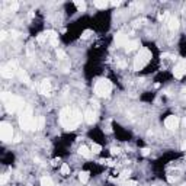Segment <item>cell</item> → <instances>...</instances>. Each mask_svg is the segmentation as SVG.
Here are the masks:
<instances>
[{"label":"cell","mask_w":186,"mask_h":186,"mask_svg":"<svg viewBox=\"0 0 186 186\" xmlns=\"http://www.w3.org/2000/svg\"><path fill=\"white\" fill-rule=\"evenodd\" d=\"M81 121V115L79 111H76L73 108H64L60 113V122L61 125L67 130H73L74 127H77Z\"/></svg>","instance_id":"6da1fadb"},{"label":"cell","mask_w":186,"mask_h":186,"mask_svg":"<svg viewBox=\"0 0 186 186\" xmlns=\"http://www.w3.org/2000/svg\"><path fill=\"white\" fill-rule=\"evenodd\" d=\"M19 124H20L22 130H25V131L35 130V119H33V116H32V109L31 108H25L24 113L20 115Z\"/></svg>","instance_id":"7a4b0ae2"},{"label":"cell","mask_w":186,"mask_h":186,"mask_svg":"<svg viewBox=\"0 0 186 186\" xmlns=\"http://www.w3.org/2000/svg\"><path fill=\"white\" fill-rule=\"evenodd\" d=\"M112 92V83L109 80H105V79H100L95 83V93L96 96L99 97H106L111 95Z\"/></svg>","instance_id":"3957f363"},{"label":"cell","mask_w":186,"mask_h":186,"mask_svg":"<svg viewBox=\"0 0 186 186\" xmlns=\"http://www.w3.org/2000/svg\"><path fill=\"white\" fill-rule=\"evenodd\" d=\"M148 58H150V52H148L146 48H141L140 49V54L135 57V61H134V70H137V71L138 70H141V68L147 64Z\"/></svg>","instance_id":"277c9868"},{"label":"cell","mask_w":186,"mask_h":186,"mask_svg":"<svg viewBox=\"0 0 186 186\" xmlns=\"http://www.w3.org/2000/svg\"><path fill=\"white\" fill-rule=\"evenodd\" d=\"M24 100L20 99V97L17 96H13V95H10L9 99L6 100V106H8V109L10 112H16L19 109H24Z\"/></svg>","instance_id":"5b68a950"},{"label":"cell","mask_w":186,"mask_h":186,"mask_svg":"<svg viewBox=\"0 0 186 186\" xmlns=\"http://www.w3.org/2000/svg\"><path fill=\"white\" fill-rule=\"evenodd\" d=\"M16 70H17L16 61H10V63H8L6 65L2 67L0 74H2V77H5V79H12V77L15 76V73H16Z\"/></svg>","instance_id":"8992f818"},{"label":"cell","mask_w":186,"mask_h":186,"mask_svg":"<svg viewBox=\"0 0 186 186\" xmlns=\"http://www.w3.org/2000/svg\"><path fill=\"white\" fill-rule=\"evenodd\" d=\"M0 137H2L3 141H10L12 137H13L12 127L9 125L8 122H2V125H0Z\"/></svg>","instance_id":"52a82bcc"},{"label":"cell","mask_w":186,"mask_h":186,"mask_svg":"<svg viewBox=\"0 0 186 186\" xmlns=\"http://www.w3.org/2000/svg\"><path fill=\"white\" fill-rule=\"evenodd\" d=\"M179 124H180V121H179L178 116H175V115H169L164 119V127L169 128V130H176L179 127Z\"/></svg>","instance_id":"ba28073f"},{"label":"cell","mask_w":186,"mask_h":186,"mask_svg":"<svg viewBox=\"0 0 186 186\" xmlns=\"http://www.w3.org/2000/svg\"><path fill=\"white\" fill-rule=\"evenodd\" d=\"M38 92L42 95H49L51 93V81L49 80H42L38 84Z\"/></svg>","instance_id":"9c48e42d"},{"label":"cell","mask_w":186,"mask_h":186,"mask_svg":"<svg viewBox=\"0 0 186 186\" xmlns=\"http://www.w3.org/2000/svg\"><path fill=\"white\" fill-rule=\"evenodd\" d=\"M96 119H97L96 111H93V109H86L84 111V121L87 124H93V122H96Z\"/></svg>","instance_id":"30bf717a"},{"label":"cell","mask_w":186,"mask_h":186,"mask_svg":"<svg viewBox=\"0 0 186 186\" xmlns=\"http://www.w3.org/2000/svg\"><path fill=\"white\" fill-rule=\"evenodd\" d=\"M115 44H116L118 47H124V45H127V44H128V36H127L125 33L118 32L116 35H115Z\"/></svg>","instance_id":"8fae6325"},{"label":"cell","mask_w":186,"mask_h":186,"mask_svg":"<svg viewBox=\"0 0 186 186\" xmlns=\"http://www.w3.org/2000/svg\"><path fill=\"white\" fill-rule=\"evenodd\" d=\"M167 26H169L170 31H176L179 28V19L178 17H169V20H167Z\"/></svg>","instance_id":"7c38bea8"},{"label":"cell","mask_w":186,"mask_h":186,"mask_svg":"<svg viewBox=\"0 0 186 186\" xmlns=\"http://www.w3.org/2000/svg\"><path fill=\"white\" fill-rule=\"evenodd\" d=\"M79 153H80L84 159H89L90 156H92V150H90L89 147H86V146H80L79 147Z\"/></svg>","instance_id":"4fadbf2b"},{"label":"cell","mask_w":186,"mask_h":186,"mask_svg":"<svg viewBox=\"0 0 186 186\" xmlns=\"http://www.w3.org/2000/svg\"><path fill=\"white\" fill-rule=\"evenodd\" d=\"M41 186H54V182L51 178L44 176V178H41Z\"/></svg>","instance_id":"5bb4252c"},{"label":"cell","mask_w":186,"mask_h":186,"mask_svg":"<svg viewBox=\"0 0 186 186\" xmlns=\"http://www.w3.org/2000/svg\"><path fill=\"white\" fill-rule=\"evenodd\" d=\"M17 76H19V79H20V81H24V83H29V77H28V74L25 73L24 70H17Z\"/></svg>","instance_id":"9a60e30c"},{"label":"cell","mask_w":186,"mask_h":186,"mask_svg":"<svg viewBox=\"0 0 186 186\" xmlns=\"http://www.w3.org/2000/svg\"><path fill=\"white\" fill-rule=\"evenodd\" d=\"M44 125H45V119H44V116H38V119L35 121V128H36V130H42Z\"/></svg>","instance_id":"2e32d148"},{"label":"cell","mask_w":186,"mask_h":186,"mask_svg":"<svg viewBox=\"0 0 186 186\" xmlns=\"http://www.w3.org/2000/svg\"><path fill=\"white\" fill-rule=\"evenodd\" d=\"M79 179H80L81 183H87L89 182V173L87 172H81L80 175H79Z\"/></svg>","instance_id":"e0dca14e"},{"label":"cell","mask_w":186,"mask_h":186,"mask_svg":"<svg viewBox=\"0 0 186 186\" xmlns=\"http://www.w3.org/2000/svg\"><path fill=\"white\" fill-rule=\"evenodd\" d=\"M93 5H95V8H97V9H106L109 6L108 2H93Z\"/></svg>","instance_id":"ac0fdd59"},{"label":"cell","mask_w":186,"mask_h":186,"mask_svg":"<svg viewBox=\"0 0 186 186\" xmlns=\"http://www.w3.org/2000/svg\"><path fill=\"white\" fill-rule=\"evenodd\" d=\"M47 39H49V35H48V32H45V33H41L39 36L36 38V41H38L39 44H44V42H45V41H47Z\"/></svg>","instance_id":"d6986e66"},{"label":"cell","mask_w":186,"mask_h":186,"mask_svg":"<svg viewBox=\"0 0 186 186\" xmlns=\"http://www.w3.org/2000/svg\"><path fill=\"white\" fill-rule=\"evenodd\" d=\"M119 185H121V186H137V182L125 179V180H121V182H119Z\"/></svg>","instance_id":"ffe728a7"},{"label":"cell","mask_w":186,"mask_h":186,"mask_svg":"<svg viewBox=\"0 0 186 186\" xmlns=\"http://www.w3.org/2000/svg\"><path fill=\"white\" fill-rule=\"evenodd\" d=\"M125 47H127V51H132V49H135L138 47V42L137 41H131V42H128Z\"/></svg>","instance_id":"44dd1931"},{"label":"cell","mask_w":186,"mask_h":186,"mask_svg":"<svg viewBox=\"0 0 186 186\" xmlns=\"http://www.w3.org/2000/svg\"><path fill=\"white\" fill-rule=\"evenodd\" d=\"M61 175H63V176L70 175V167H68V164H65V163L61 164Z\"/></svg>","instance_id":"7402d4cb"},{"label":"cell","mask_w":186,"mask_h":186,"mask_svg":"<svg viewBox=\"0 0 186 186\" xmlns=\"http://www.w3.org/2000/svg\"><path fill=\"white\" fill-rule=\"evenodd\" d=\"M90 150H92V153L99 154L100 151H102V147L99 146V144H96V143H93V144H92V147H90Z\"/></svg>","instance_id":"603a6c76"},{"label":"cell","mask_w":186,"mask_h":186,"mask_svg":"<svg viewBox=\"0 0 186 186\" xmlns=\"http://www.w3.org/2000/svg\"><path fill=\"white\" fill-rule=\"evenodd\" d=\"M74 5L77 6V9H79L80 12H84V10H86V3H84V2H76Z\"/></svg>","instance_id":"cb8c5ba5"},{"label":"cell","mask_w":186,"mask_h":186,"mask_svg":"<svg viewBox=\"0 0 186 186\" xmlns=\"http://www.w3.org/2000/svg\"><path fill=\"white\" fill-rule=\"evenodd\" d=\"M49 42H51L52 47H58V38H57V35L51 36V38H49Z\"/></svg>","instance_id":"d4e9b609"},{"label":"cell","mask_w":186,"mask_h":186,"mask_svg":"<svg viewBox=\"0 0 186 186\" xmlns=\"http://www.w3.org/2000/svg\"><path fill=\"white\" fill-rule=\"evenodd\" d=\"M57 57H58L60 60H65V52L63 49H57Z\"/></svg>","instance_id":"484cf974"},{"label":"cell","mask_w":186,"mask_h":186,"mask_svg":"<svg viewBox=\"0 0 186 186\" xmlns=\"http://www.w3.org/2000/svg\"><path fill=\"white\" fill-rule=\"evenodd\" d=\"M17 9H19V3H17V2H13V3L10 5V10H12V12H16Z\"/></svg>","instance_id":"4316f807"},{"label":"cell","mask_w":186,"mask_h":186,"mask_svg":"<svg viewBox=\"0 0 186 186\" xmlns=\"http://www.w3.org/2000/svg\"><path fill=\"white\" fill-rule=\"evenodd\" d=\"M8 180H9V175H2V179H0V183L2 185H5Z\"/></svg>","instance_id":"83f0119b"},{"label":"cell","mask_w":186,"mask_h":186,"mask_svg":"<svg viewBox=\"0 0 186 186\" xmlns=\"http://www.w3.org/2000/svg\"><path fill=\"white\" fill-rule=\"evenodd\" d=\"M90 31H84V32H83V35H81V38H83V39H87V38H89L90 36Z\"/></svg>","instance_id":"f1b7e54d"},{"label":"cell","mask_w":186,"mask_h":186,"mask_svg":"<svg viewBox=\"0 0 186 186\" xmlns=\"http://www.w3.org/2000/svg\"><path fill=\"white\" fill-rule=\"evenodd\" d=\"M167 16H169V13H167V12H163V13H160V15H159V19H160V20H163V19H166Z\"/></svg>","instance_id":"f546056e"},{"label":"cell","mask_w":186,"mask_h":186,"mask_svg":"<svg viewBox=\"0 0 186 186\" xmlns=\"http://www.w3.org/2000/svg\"><path fill=\"white\" fill-rule=\"evenodd\" d=\"M141 154H143V156H148V154H150V150H148V148H143V150H141Z\"/></svg>","instance_id":"4dcf8cb0"},{"label":"cell","mask_w":186,"mask_h":186,"mask_svg":"<svg viewBox=\"0 0 186 186\" xmlns=\"http://www.w3.org/2000/svg\"><path fill=\"white\" fill-rule=\"evenodd\" d=\"M5 38H6V32L2 31V33H0V39H5Z\"/></svg>","instance_id":"1f68e13d"},{"label":"cell","mask_w":186,"mask_h":186,"mask_svg":"<svg viewBox=\"0 0 186 186\" xmlns=\"http://www.w3.org/2000/svg\"><path fill=\"white\" fill-rule=\"evenodd\" d=\"M17 35H19V33H17V31H12V36H13V38H16Z\"/></svg>","instance_id":"d6a6232c"},{"label":"cell","mask_w":186,"mask_h":186,"mask_svg":"<svg viewBox=\"0 0 186 186\" xmlns=\"http://www.w3.org/2000/svg\"><path fill=\"white\" fill-rule=\"evenodd\" d=\"M111 5H112V6H119V5H121V2H112Z\"/></svg>","instance_id":"836d02e7"},{"label":"cell","mask_w":186,"mask_h":186,"mask_svg":"<svg viewBox=\"0 0 186 186\" xmlns=\"http://www.w3.org/2000/svg\"><path fill=\"white\" fill-rule=\"evenodd\" d=\"M57 163H58V160H57V159H55V160H52V166H57Z\"/></svg>","instance_id":"e575fe53"},{"label":"cell","mask_w":186,"mask_h":186,"mask_svg":"<svg viewBox=\"0 0 186 186\" xmlns=\"http://www.w3.org/2000/svg\"><path fill=\"white\" fill-rule=\"evenodd\" d=\"M182 148H183V150H186V143H183V146H182Z\"/></svg>","instance_id":"d590c367"},{"label":"cell","mask_w":186,"mask_h":186,"mask_svg":"<svg viewBox=\"0 0 186 186\" xmlns=\"http://www.w3.org/2000/svg\"><path fill=\"white\" fill-rule=\"evenodd\" d=\"M182 186H186V183H183V185H182Z\"/></svg>","instance_id":"8d00e7d4"}]
</instances>
